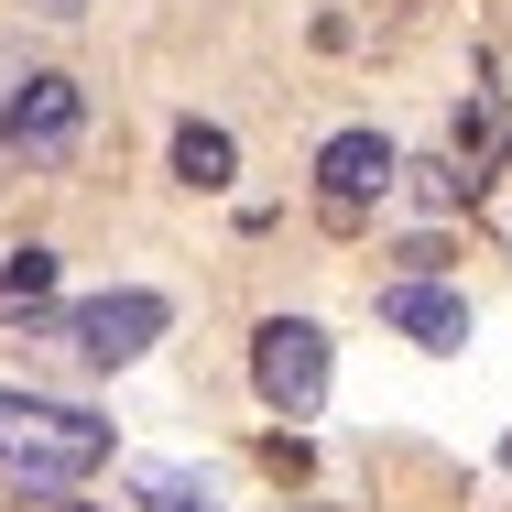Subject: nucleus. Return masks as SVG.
<instances>
[{
	"label": "nucleus",
	"mask_w": 512,
	"mask_h": 512,
	"mask_svg": "<svg viewBox=\"0 0 512 512\" xmlns=\"http://www.w3.org/2000/svg\"><path fill=\"white\" fill-rule=\"evenodd\" d=\"M109 458V425L88 404H44V393H0V469L22 491H66Z\"/></svg>",
	"instance_id": "obj_1"
},
{
	"label": "nucleus",
	"mask_w": 512,
	"mask_h": 512,
	"mask_svg": "<svg viewBox=\"0 0 512 512\" xmlns=\"http://www.w3.org/2000/svg\"><path fill=\"white\" fill-rule=\"evenodd\" d=\"M251 382H262V404H273V414H316V404H327V338H316L306 316H262V338H251Z\"/></svg>",
	"instance_id": "obj_2"
},
{
	"label": "nucleus",
	"mask_w": 512,
	"mask_h": 512,
	"mask_svg": "<svg viewBox=\"0 0 512 512\" xmlns=\"http://www.w3.org/2000/svg\"><path fill=\"white\" fill-rule=\"evenodd\" d=\"M77 120H88L77 77H22V99L0 109V153H22V164H55V153L77 142Z\"/></svg>",
	"instance_id": "obj_3"
},
{
	"label": "nucleus",
	"mask_w": 512,
	"mask_h": 512,
	"mask_svg": "<svg viewBox=\"0 0 512 512\" xmlns=\"http://www.w3.org/2000/svg\"><path fill=\"white\" fill-rule=\"evenodd\" d=\"M153 338H164V295H142V284H120V295H99V306H77V360H99V371L142 360Z\"/></svg>",
	"instance_id": "obj_4"
},
{
	"label": "nucleus",
	"mask_w": 512,
	"mask_h": 512,
	"mask_svg": "<svg viewBox=\"0 0 512 512\" xmlns=\"http://www.w3.org/2000/svg\"><path fill=\"white\" fill-rule=\"evenodd\" d=\"M393 175H404V153H393L382 131H338V142L316 153V197H327V218H360Z\"/></svg>",
	"instance_id": "obj_5"
},
{
	"label": "nucleus",
	"mask_w": 512,
	"mask_h": 512,
	"mask_svg": "<svg viewBox=\"0 0 512 512\" xmlns=\"http://www.w3.org/2000/svg\"><path fill=\"white\" fill-rule=\"evenodd\" d=\"M382 316H393L404 338H425V349H469V295H458V284H425V273H404V284L382 295Z\"/></svg>",
	"instance_id": "obj_6"
},
{
	"label": "nucleus",
	"mask_w": 512,
	"mask_h": 512,
	"mask_svg": "<svg viewBox=\"0 0 512 512\" xmlns=\"http://www.w3.org/2000/svg\"><path fill=\"white\" fill-rule=\"evenodd\" d=\"M175 175H186V186H229V131L186 120V131H175Z\"/></svg>",
	"instance_id": "obj_7"
},
{
	"label": "nucleus",
	"mask_w": 512,
	"mask_h": 512,
	"mask_svg": "<svg viewBox=\"0 0 512 512\" xmlns=\"http://www.w3.org/2000/svg\"><path fill=\"white\" fill-rule=\"evenodd\" d=\"M44 295H55V251H11V262H0V316L44 306Z\"/></svg>",
	"instance_id": "obj_8"
},
{
	"label": "nucleus",
	"mask_w": 512,
	"mask_h": 512,
	"mask_svg": "<svg viewBox=\"0 0 512 512\" xmlns=\"http://www.w3.org/2000/svg\"><path fill=\"white\" fill-rule=\"evenodd\" d=\"M11 512H88V502H55V491H22Z\"/></svg>",
	"instance_id": "obj_9"
},
{
	"label": "nucleus",
	"mask_w": 512,
	"mask_h": 512,
	"mask_svg": "<svg viewBox=\"0 0 512 512\" xmlns=\"http://www.w3.org/2000/svg\"><path fill=\"white\" fill-rule=\"evenodd\" d=\"M44 11H88V0H44Z\"/></svg>",
	"instance_id": "obj_10"
},
{
	"label": "nucleus",
	"mask_w": 512,
	"mask_h": 512,
	"mask_svg": "<svg viewBox=\"0 0 512 512\" xmlns=\"http://www.w3.org/2000/svg\"><path fill=\"white\" fill-rule=\"evenodd\" d=\"M502 469H512V447H502Z\"/></svg>",
	"instance_id": "obj_11"
}]
</instances>
